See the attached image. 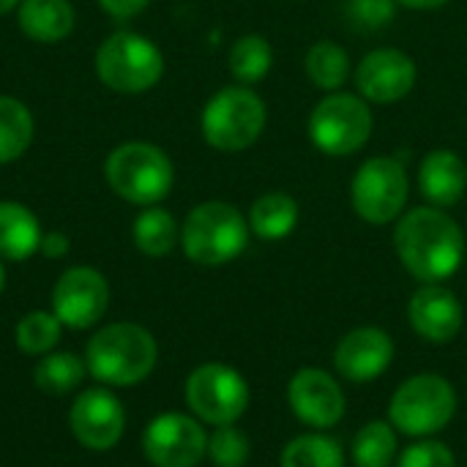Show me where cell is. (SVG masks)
I'll return each mask as SVG.
<instances>
[{
  "label": "cell",
  "mask_w": 467,
  "mask_h": 467,
  "mask_svg": "<svg viewBox=\"0 0 467 467\" xmlns=\"http://www.w3.org/2000/svg\"><path fill=\"white\" fill-rule=\"evenodd\" d=\"M400 5H405V8H416V11H430V8H441V5H446L449 0H397Z\"/></svg>",
  "instance_id": "cell-35"
},
{
  "label": "cell",
  "mask_w": 467,
  "mask_h": 467,
  "mask_svg": "<svg viewBox=\"0 0 467 467\" xmlns=\"http://www.w3.org/2000/svg\"><path fill=\"white\" fill-rule=\"evenodd\" d=\"M394 467H457V457L446 443L419 438L397 457Z\"/></svg>",
  "instance_id": "cell-31"
},
{
  "label": "cell",
  "mask_w": 467,
  "mask_h": 467,
  "mask_svg": "<svg viewBox=\"0 0 467 467\" xmlns=\"http://www.w3.org/2000/svg\"><path fill=\"white\" fill-rule=\"evenodd\" d=\"M410 183L405 167L391 156H375L364 161L350 183L353 211L367 224H391L408 205Z\"/></svg>",
  "instance_id": "cell-10"
},
{
  "label": "cell",
  "mask_w": 467,
  "mask_h": 467,
  "mask_svg": "<svg viewBox=\"0 0 467 467\" xmlns=\"http://www.w3.org/2000/svg\"><path fill=\"white\" fill-rule=\"evenodd\" d=\"M287 405L301 424H306L317 432L337 427L348 410V400H345V391L337 383V378L317 367L298 369L290 378Z\"/></svg>",
  "instance_id": "cell-13"
},
{
  "label": "cell",
  "mask_w": 467,
  "mask_h": 467,
  "mask_svg": "<svg viewBox=\"0 0 467 467\" xmlns=\"http://www.w3.org/2000/svg\"><path fill=\"white\" fill-rule=\"evenodd\" d=\"M394 339L375 326L348 331L334 348V369L348 383H372L389 372L394 361Z\"/></svg>",
  "instance_id": "cell-16"
},
{
  "label": "cell",
  "mask_w": 467,
  "mask_h": 467,
  "mask_svg": "<svg viewBox=\"0 0 467 467\" xmlns=\"http://www.w3.org/2000/svg\"><path fill=\"white\" fill-rule=\"evenodd\" d=\"M249 219L230 202L211 200L189 211L181 227L183 254L197 265H227L249 244Z\"/></svg>",
  "instance_id": "cell-3"
},
{
  "label": "cell",
  "mask_w": 467,
  "mask_h": 467,
  "mask_svg": "<svg viewBox=\"0 0 467 467\" xmlns=\"http://www.w3.org/2000/svg\"><path fill=\"white\" fill-rule=\"evenodd\" d=\"M41 224L27 205L3 200L0 202V260L22 263L41 246Z\"/></svg>",
  "instance_id": "cell-20"
},
{
  "label": "cell",
  "mask_w": 467,
  "mask_h": 467,
  "mask_svg": "<svg viewBox=\"0 0 467 467\" xmlns=\"http://www.w3.org/2000/svg\"><path fill=\"white\" fill-rule=\"evenodd\" d=\"M3 287H5V268H3V260H0V293H3Z\"/></svg>",
  "instance_id": "cell-37"
},
{
  "label": "cell",
  "mask_w": 467,
  "mask_h": 467,
  "mask_svg": "<svg viewBox=\"0 0 467 467\" xmlns=\"http://www.w3.org/2000/svg\"><path fill=\"white\" fill-rule=\"evenodd\" d=\"M265 120V101L246 85H230L208 99L200 126L205 142L213 150L238 153L260 140Z\"/></svg>",
  "instance_id": "cell-5"
},
{
  "label": "cell",
  "mask_w": 467,
  "mask_h": 467,
  "mask_svg": "<svg viewBox=\"0 0 467 467\" xmlns=\"http://www.w3.org/2000/svg\"><path fill=\"white\" fill-rule=\"evenodd\" d=\"M249 454H252V443L235 424L216 427L213 435H208L205 457L216 467H244L249 462Z\"/></svg>",
  "instance_id": "cell-30"
},
{
  "label": "cell",
  "mask_w": 467,
  "mask_h": 467,
  "mask_svg": "<svg viewBox=\"0 0 467 467\" xmlns=\"http://www.w3.org/2000/svg\"><path fill=\"white\" fill-rule=\"evenodd\" d=\"M457 416L454 386L435 372L408 378L389 402V421L408 438H430L451 424Z\"/></svg>",
  "instance_id": "cell-6"
},
{
  "label": "cell",
  "mask_w": 467,
  "mask_h": 467,
  "mask_svg": "<svg viewBox=\"0 0 467 467\" xmlns=\"http://www.w3.org/2000/svg\"><path fill=\"white\" fill-rule=\"evenodd\" d=\"M183 397L194 419L211 427H224L235 424L249 410L252 391L238 369L211 361L186 378Z\"/></svg>",
  "instance_id": "cell-9"
},
{
  "label": "cell",
  "mask_w": 467,
  "mask_h": 467,
  "mask_svg": "<svg viewBox=\"0 0 467 467\" xmlns=\"http://www.w3.org/2000/svg\"><path fill=\"white\" fill-rule=\"evenodd\" d=\"M85 369H88L85 361L74 353H49L36 364L33 380L41 391L60 397V394L74 391L82 383Z\"/></svg>",
  "instance_id": "cell-28"
},
{
  "label": "cell",
  "mask_w": 467,
  "mask_h": 467,
  "mask_svg": "<svg viewBox=\"0 0 467 467\" xmlns=\"http://www.w3.org/2000/svg\"><path fill=\"white\" fill-rule=\"evenodd\" d=\"M400 432L391 421H367L350 446V460L356 467H391L400 457Z\"/></svg>",
  "instance_id": "cell-22"
},
{
  "label": "cell",
  "mask_w": 467,
  "mask_h": 467,
  "mask_svg": "<svg viewBox=\"0 0 467 467\" xmlns=\"http://www.w3.org/2000/svg\"><path fill=\"white\" fill-rule=\"evenodd\" d=\"M60 320L55 317V312H27L19 323H16V348L27 356H44L49 353L57 339H60Z\"/></svg>",
  "instance_id": "cell-29"
},
{
  "label": "cell",
  "mask_w": 467,
  "mask_h": 467,
  "mask_svg": "<svg viewBox=\"0 0 467 467\" xmlns=\"http://www.w3.org/2000/svg\"><path fill=\"white\" fill-rule=\"evenodd\" d=\"M38 252H41L44 257H49V260H60V257L68 254V238H66L63 233H44V235H41Z\"/></svg>",
  "instance_id": "cell-34"
},
{
  "label": "cell",
  "mask_w": 467,
  "mask_h": 467,
  "mask_svg": "<svg viewBox=\"0 0 467 467\" xmlns=\"http://www.w3.org/2000/svg\"><path fill=\"white\" fill-rule=\"evenodd\" d=\"M408 317L413 331L432 345H446L457 339L465 323L460 298L443 285H421L408 304Z\"/></svg>",
  "instance_id": "cell-17"
},
{
  "label": "cell",
  "mask_w": 467,
  "mask_h": 467,
  "mask_svg": "<svg viewBox=\"0 0 467 467\" xmlns=\"http://www.w3.org/2000/svg\"><path fill=\"white\" fill-rule=\"evenodd\" d=\"M159 358L156 339L148 328L137 323H112L93 334L85 348V367L88 372L115 389L142 383Z\"/></svg>",
  "instance_id": "cell-2"
},
{
  "label": "cell",
  "mask_w": 467,
  "mask_h": 467,
  "mask_svg": "<svg viewBox=\"0 0 467 467\" xmlns=\"http://www.w3.org/2000/svg\"><path fill=\"white\" fill-rule=\"evenodd\" d=\"M227 63H230V71H233V77L238 82L254 85V82H260L271 71V66H274V49H271V44H268L265 36L249 33V36H241L230 47Z\"/></svg>",
  "instance_id": "cell-27"
},
{
  "label": "cell",
  "mask_w": 467,
  "mask_h": 467,
  "mask_svg": "<svg viewBox=\"0 0 467 467\" xmlns=\"http://www.w3.org/2000/svg\"><path fill=\"white\" fill-rule=\"evenodd\" d=\"M394 249L421 285H443L465 260V233L443 208L421 205L397 222Z\"/></svg>",
  "instance_id": "cell-1"
},
{
  "label": "cell",
  "mask_w": 467,
  "mask_h": 467,
  "mask_svg": "<svg viewBox=\"0 0 467 467\" xmlns=\"http://www.w3.org/2000/svg\"><path fill=\"white\" fill-rule=\"evenodd\" d=\"M304 68H306V77L312 79V85H317L326 93H337L345 85V79L350 77V57L337 41L323 38L309 47Z\"/></svg>",
  "instance_id": "cell-25"
},
{
  "label": "cell",
  "mask_w": 467,
  "mask_h": 467,
  "mask_svg": "<svg viewBox=\"0 0 467 467\" xmlns=\"http://www.w3.org/2000/svg\"><path fill=\"white\" fill-rule=\"evenodd\" d=\"M19 30L38 44L63 41L77 22L71 0H22L16 8Z\"/></svg>",
  "instance_id": "cell-19"
},
{
  "label": "cell",
  "mask_w": 467,
  "mask_h": 467,
  "mask_svg": "<svg viewBox=\"0 0 467 467\" xmlns=\"http://www.w3.org/2000/svg\"><path fill=\"white\" fill-rule=\"evenodd\" d=\"M148 3H150V0H99L101 11L109 14L112 19H131V16H137L140 11H145Z\"/></svg>",
  "instance_id": "cell-33"
},
{
  "label": "cell",
  "mask_w": 467,
  "mask_h": 467,
  "mask_svg": "<svg viewBox=\"0 0 467 467\" xmlns=\"http://www.w3.org/2000/svg\"><path fill=\"white\" fill-rule=\"evenodd\" d=\"M19 3L22 0H0V16L8 14V11H14V8H19Z\"/></svg>",
  "instance_id": "cell-36"
},
{
  "label": "cell",
  "mask_w": 467,
  "mask_h": 467,
  "mask_svg": "<svg viewBox=\"0 0 467 467\" xmlns=\"http://www.w3.org/2000/svg\"><path fill=\"white\" fill-rule=\"evenodd\" d=\"M134 246L148 257H167L181 241V227L175 216L159 205H148L131 227Z\"/></svg>",
  "instance_id": "cell-23"
},
{
  "label": "cell",
  "mask_w": 467,
  "mask_h": 467,
  "mask_svg": "<svg viewBox=\"0 0 467 467\" xmlns=\"http://www.w3.org/2000/svg\"><path fill=\"white\" fill-rule=\"evenodd\" d=\"M282 467H345V449L339 441L323 432H306L293 438L282 451Z\"/></svg>",
  "instance_id": "cell-26"
},
{
  "label": "cell",
  "mask_w": 467,
  "mask_h": 467,
  "mask_svg": "<svg viewBox=\"0 0 467 467\" xmlns=\"http://www.w3.org/2000/svg\"><path fill=\"white\" fill-rule=\"evenodd\" d=\"M96 74L104 88L137 96L159 85L164 77V55L150 38L118 30L96 49Z\"/></svg>",
  "instance_id": "cell-7"
},
{
  "label": "cell",
  "mask_w": 467,
  "mask_h": 467,
  "mask_svg": "<svg viewBox=\"0 0 467 467\" xmlns=\"http://www.w3.org/2000/svg\"><path fill=\"white\" fill-rule=\"evenodd\" d=\"M109 189L131 205H159L175 183L170 156L150 142H123L104 161Z\"/></svg>",
  "instance_id": "cell-4"
},
{
  "label": "cell",
  "mask_w": 467,
  "mask_h": 467,
  "mask_svg": "<svg viewBox=\"0 0 467 467\" xmlns=\"http://www.w3.org/2000/svg\"><path fill=\"white\" fill-rule=\"evenodd\" d=\"M109 306V285L90 265H74L52 287V312L60 326L85 331L96 326Z\"/></svg>",
  "instance_id": "cell-12"
},
{
  "label": "cell",
  "mask_w": 467,
  "mask_h": 467,
  "mask_svg": "<svg viewBox=\"0 0 467 467\" xmlns=\"http://www.w3.org/2000/svg\"><path fill=\"white\" fill-rule=\"evenodd\" d=\"M372 109L356 93H328L309 115V140L326 156H353L372 137Z\"/></svg>",
  "instance_id": "cell-8"
},
{
  "label": "cell",
  "mask_w": 467,
  "mask_h": 467,
  "mask_svg": "<svg viewBox=\"0 0 467 467\" xmlns=\"http://www.w3.org/2000/svg\"><path fill=\"white\" fill-rule=\"evenodd\" d=\"M74 438L90 451H109L118 446L126 430V410L120 400L107 389H85L68 413Z\"/></svg>",
  "instance_id": "cell-14"
},
{
  "label": "cell",
  "mask_w": 467,
  "mask_h": 467,
  "mask_svg": "<svg viewBox=\"0 0 467 467\" xmlns=\"http://www.w3.org/2000/svg\"><path fill=\"white\" fill-rule=\"evenodd\" d=\"M397 0H350V14L361 27L378 30L397 16Z\"/></svg>",
  "instance_id": "cell-32"
},
{
  "label": "cell",
  "mask_w": 467,
  "mask_h": 467,
  "mask_svg": "<svg viewBox=\"0 0 467 467\" xmlns=\"http://www.w3.org/2000/svg\"><path fill=\"white\" fill-rule=\"evenodd\" d=\"M419 79L413 57L402 49H372L356 68V88L364 101L394 104L405 99Z\"/></svg>",
  "instance_id": "cell-15"
},
{
  "label": "cell",
  "mask_w": 467,
  "mask_h": 467,
  "mask_svg": "<svg viewBox=\"0 0 467 467\" xmlns=\"http://www.w3.org/2000/svg\"><path fill=\"white\" fill-rule=\"evenodd\" d=\"M33 115L30 109L11 96H0V164H11L33 142Z\"/></svg>",
  "instance_id": "cell-24"
},
{
  "label": "cell",
  "mask_w": 467,
  "mask_h": 467,
  "mask_svg": "<svg viewBox=\"0 0 467 467\" xmlns=\"http://www.w3.org/2000/svg\"><path fill=\"white\" fill-rule=\"evenodd\" d=\"M142 451L156 467H197L208 454V435L194 416L161 413L145 427Z\"/></svg>",
  "instance_id": "cell-11"
},
{
  "label": "cell",
  "mask_w": 467,
  "mask_h": 467,
  "mask_svg": "<svg viewBox=\"0 0 467 467\" xmlns=\"http://www.w3.org/2000/svg\"><path fill=\"white\" fill-rule=\"evenodd\" d=\"M419 189L435 208H451L467 189V164L457 150H430L419 167Z\"/></svg>",
  "instance_id": "cell-18"
},
{
  "label": "cell",
  "mask_w": 467,
  "mask_h": 467,
  "mask_svg": "<svg viewBox=\"0 0 467 467\" xmlns=\"http://www.w3.org/2000/svg\"><path fill=\"white\" fill-rule=\"evenodd\" d=\"M298 224V202L287 192H268L249 208V230L263 241H282Z\"/></svg>",
  "instance_id": "cell-21"
}]
</instances>
